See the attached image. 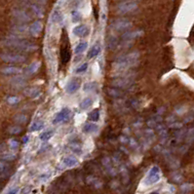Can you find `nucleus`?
Returning a JSON list of instances; mask_svg holds the SVG:
<instances>
[{"label":"nucleus","instance_id":"nucleus-12","mask_svg":"<svg viewBox=\"0 0 194 194\" xmlns=\"http://www.w3.org/2000/svg\"><path fill=\"white\" fill-rule=\"evenodd\" d=\"M80 87H81V84L78 80H75V79L70 80L65 87V92L67 94H74L75 92L79 90Z\"/></svg>","mask_w":194,"mask_h":194},{"label":"nucleus","instance_id":"nucleus-42","mask_svg":"<svg viewBox=\"0 0 194 194\" xmlns=\"http://www.w3.org/2000/svg\"><path fill=\"white\" fill-rule=\"evenodd\" d=\"M4 149H5V146H4V145H0V152H2Z\"/></svg>","mask_w":194,"mask_h":194},{"label":"nucleus","instance_id":"nucleus-20","mask_svg":"<svg viewBox=\"0 0 194 194\" xmlns=\"http://www.w3.org/2000/svg\"><path fill=\"white\" fill-rule=\"evenodd\" d=\"M99 130V126L95 123H87L85 126L83 127V131L87 134H94V133H97V131Z\"/></svg>","mask_w":194,"mask_h":194},{"label":"nucleus","instance_id":"nucleus-3","mask_svg":"<svg viewBox=\"0 0 194 194\" xmlns=\"http://www.w3.org/2000/svg\"><path fill=\"white\" fill-rule=\"evenodd\" d=\"M137 8V3L133 0H127V1L121 2L117 5L116 10L119 14H127L135 11Z\"/></svg>","mask_w":194,"mask_h":194},{"label":"nucleus","instance_id":"nucleus-37","mask_svg":"<svg viewBox=\"0 0 194 194\" xmlns=\"http://www.w3.org/2000/svg\"><path fill=\"white\" fill-rule=\"evenodd\" d=\"M9 145H10V147L12 148V149H16V148H18V146H19V142H18V141H16V140H10V141H9Z\"/></svg>","mask_w":194,"mask_h":194},{"label":"nucleus","instance_id":"nucleus-15","mask_svg":"<svg viewBox=\"0 0 194 194\" xmlns=\"http://www.w3.org/2000/svg\"><path fill=\"white\" fill-rule=\"evenodd\" d=\"M28 31V27L23 23H19L15 24V26L12 27V32H14L15 34H23Z\"/></svg>","mask_w":194,"mask_h":194},{"label":"nucleus","instance_id":"nucleus-31","mask_svg":"<svg viewBox=\"0 0 194 194\" xmlns=\"http://www.w3.org/2000/svg\"><path fill=\"white\" fill-rule=\"evenodd\" d=\"M0 158H1L3 161H12L16 158V154L15 153H4L0 156Z\"/></svg>","mask_w":194,"mask_h":194},{"label":"nucleus","instance_id":"nucleus-25","mask_svg":"<svg viewBox=\"0 0 194 194\" xmlns=\"http://www.w3.org/2000/svg\"><path fill=\"white\" fill-rule=\"evenodd\" d=\"M88 119L91 122H97L99 119V109H94L88 114Z\"/></svg>","mask_w":194,"mask_h":194},{"label":"nucleus","instance_id":"nucleus-23","mask_svg":"<svg viewBox=\"0 0 194 194\" xmlns=\"http://www.w3.org/2000/svg\"><path fill=\"white\" fill-rule=\"evenodd\" d=\"M92 105H93V99L91 98H86L80 103V108L83 110H86L89 108H91Z\"/></svg>","mask_w":194,"mask_h":194},{"label":"nucleus","instance_id":"nucleus-18","mask_svg":"<svg viewBox=\"0 0 194 194\" xmlns=\"http://www.w3.org/2000/svg\"><path fill=\"white\" fill-rule=\"evenodd\" d=\"M62 163H64V165L67 168H72L78 164V161L76 158L73 157V156H66V157L64 158Z\"/></svg>","mask_w":194,"mask_h":194},{"label":"nucleus","instance_id":"nucleus-6","mask_svg":"<svg viewBox=\"0 0 194 194\" xmlns=\"http://www.w3.org/2000/svg\"><path fill=\"white\" fill-rule=\"evenodd\" d=\"M12 15H13V17L20 23H27L31 21V16L27 11L22 10V9H14L12 11Z\"/></svg>","mask_w":194,"mask_h":194},{"label":"nucleus","instance_id":"nucleus-10","mask_svg":"<svg viewBox=\"0 0 194 194\" xmlns=\"http://www.w3.org/2000/svg\"><path fill=\"white\" fill-rule=\"evenodd\" d=\"M43 28V24L40 21H35L30 24L28 27V32L32 36H38Z\"/></svg>","mask_w":194,"mask_h":194},{"label":"nucleus","instance_id":"nucleus-40","mask_svg":"<svg viewBox=\"0 0 194 194\" xmlns=\"http://www.w3.org/2000/svg\"><path fill=\"white\" fill-rule=\"evenodd\" d=\"M29 191H30V187H26V188L23 189L22 194H27V193H29Z\"/></svg>","mask_w":194,"mask_h":194},{"label":"nucleus","instance_id":"nucleus-14","mask_svg":"<svg viewBox=\"0 0 194 194\" xmlns=\"http://www.w3.org/2000/svg\"><path fill=\"white\" fill-rule=\"evenodd\" d=\"M1 72L5 75H15L22 72V70L16 66H5L1 70Z\"/></svg>","mask_w":194,"mask_h":194},{"label":"nucleus","instance_id":"nucleus-24","mask_svg":"<svg viewBox=\"0 0 194 194\" xmlns=\"http://www.w3.org/2000/svg\"><path fill=\"white\" fill-rule=\"evenodd\" d=\"M53 136H54V131L53 130H48V131H45V132H43L39 136V137H40V140L42 141H48Z\"/></svg>","mask_w":194,"mask_h":194},{"label":"nucleus","instance_id":"nucleus-29","mask_svg":"<svg viewBox=\"0 0 194 194\" xmlns=\"http://www.w3.org/2000/svg\"><path fill=\"white\" fill-rule=\"evenodd\" d=\"M71 20L73 23H78L82 20V15L77 9H73V11L71 12Z\"/></svg>","mask_w":194,"mask_h":194},{"label":"nucleus","instance_id":"nucleus-9","mask_svg":"<svg viewBox=\"0 0 194 194\" xmlns=\"http://www.w3.org/2000/svg\"><path fill=\"white\" fill-rule=\"evenodd\" d=\"M142 34H143V31L142 30L128 31V32L124 33L122 35V39H123V41H126V42H132L134 39L139 38V37H141Z\"/></svg>","mask_w":194,"mask_h":194},{"label":"nucleus","instance_id":"nucleus-36","mask_svg":"<svg viewBox=\"0 0 194 194\" xmlns=\"http://www.w3.org/2000/svg\"><path fill=\"white\" fill-rule=\"evenodd\" d=\"M108 94H109L110 96L115 97V98L122 96V94L119 91H118V90H115V89H108Z\"/></svg>","mask_w":194,"mask_h":194},{"label":"nucleus","instance_id":"nucleus-21","mask_svg":"<svg viewBox=\"0 0 194 194\" xmlns=\"http://www.w3.org/2000/svg\"><path fill=\"white\" fill-rule=\"evenodd\" d=\"M40 61H33V62H31V64L27 67V70H26V73L27 75H31V74H33L35 73L37 70H38V68L40 67Z\"/></svg>","mask_w":194,"mask_h":194},{"label":"nucleus","instance_id":"nucleus-38","mask_svg":"<svg viewBox=\"0 0 194 194\" xmlns=\"http://www.w3.org/2000/svg\"><path fill=\"white\" fill-rule=\"evenodd\" d=\"M70 148L73 150L74 152H76V153H78V154L81 153V147H80V146H78V145H71V146H70Z\"/></svg>","mask_w":194,"mask_h":194},{"label":"nucleus","instance_id":"nucleus-17","mask_svg":"<svg viewBox=\"0 0 194 194\" xmlns=\"http://www.w3.org/2000/svg\"><path fill=\"white\" fill-rule=\"evenodd\" d=\"M24 95L29 97V98H33V99H36L40 96V90L35 88V87H31V88H27L23 91Z\"/></svg>","mask_w":194,"mask_h":194},{"label":"nucleus","instance_id":"nucleus-43","mask_svg":"<svg viewBox=\"0 0 194 194\" xmlns=\"http://www.w3.org/2000/svg\"><path fill=\"white\" fill-rule=\"evenodd\" d=\"M27 140H28V137H24L23 139V142H27Z\"/></svg>","mask_w":194,"mask_h":194},{"label":"nucleus","instance_id":"nucleus-32","mask_svg":"<svg viewBox=\"0 0 194 194\" xmlns=\"http://www.w3.org/2000/svg\"><path fill=\"white\" fill-rule=\"evenodd\" d=\"M14 119L18 123H26L27 121V116L24 114H18L15 116Z\"/></svg>","mask_w":194,"mask_h":194},{"label":"nucleus","instance_id":"nucleus-5","mask_svg":"<svg viewBox=\"0 0 194 194\" xmlns=\"http://www.w3.org/2000/svg\"><path fill=\"white\" fill-rule=\"evenodd\" d=\"M160 169L157 166H153L151 169L149 170L147 177L146 179V184H153L156 183L157 181H159L160 179Z\"/></svg>","mask_w":194,"mask_h":194},{"label":"nucleus","instance_id":"nucleus-39","mask_svg":"<svg viewBox=\"0 0 194 194\" xmlns=\"http://www.w3.org/2000/svg\"><path fill=\"white\" fill-rule=\"evenodd\" d=\"M18 192H19V188H18V187H12L11 189L8 190L7 194H18Z\"/></svg>","mask_w":194,"mask_h":194},{"label":"nucleus","instance_id":"nucleus-13","mask_svg":"<svg viewBox=\"0 0 194 194\" xmlns=\"http://www.w3.org/2000/svg\"><path fill=\"white\" fill-rule=\"evenodd\" d=\"M10 82L14 87H16V88H22V87L26 85L27 81H26V77L23 76V75H18V76L12 78Z\"/></svg>","mask_w":194,"mask_h":194},{"label":"nucleus","instance_id":"nucleus-41","mask_svg":"<svg viewBox=\"0 0 194 194\" xmlns=\"http://www.w3.org/2000/svg\"><path fill=\"white\" fill-rule=\"evenodd\" d=\"M38 3H41V4H45L47 2V0H36Z\"/></svg>","mask_w":194,"mask_h":194},{"label":"nucleus","instance_id":"nucleus-19","mask_svg":"<svg viewBox=\"0 0 194 194\" xmlns=\"http://www.w3.org/2000/svg\"><path fill=\"white\" fill-rule=\"evenodd\" d=\"M29 8L32 11V13L38 18H41L44 15V12H43V9L40 7L38 4H34V3H30L29 4Z\"/></svg>","mask_w":194,"mask_h":194},{"label":"nucleus","instance_id":"nucleus-33","mask_svg":"<svg viewBox=\"0 0 194 194\" xmlns=\"http://www.w3.org/2000/svg\"><path fill=\"white\" fill-rule=\"evenodd\" d=\"M8 132L12 135H18L22 132V128L20 126H11L8 129Z\"/></svg>","mask_w":194,"mask_h":194},{"label":"nucleus","instance_id":"nucleus-28","mask_svg":"<svg viewBox=\"0 0 194 194\" xmlns=\"http://www.w3.org/2000/svg\"><path fill=\"white\" fill-rule=\"evenodd\" d=\"M87 47H88V43L87 42H80L79 44L75 47L74 52H75V54H81V53H83V52L86 51Z\"/></svg>","mask_w":194,"mask_h":194},{"label":"nucleus","instance_id":"nucleus-26","mask_svg":"<svg viewBox=\"0 0 194 194\" xmlns=\"http://www.w3.org/2000/svg\"><path fill=\"white\" fill-rule=\"evenodd\" d=\"M83 89L85 92H94L98 89V83L97 82H88L84 85Z\"/></svg>","mask_w":194,"mask_h":194},{"label":"nucleus","instance_id":"nucleus-34","mask_svg":"<svg viewBox=\"0 0 194 194\" xmlns=\"http://www.w3.org/2000/svg\"><path fill=\"white\" fill-rule=\"evenodd\" d=\"M87 70H88V64H87V62H84V64H82L75 70V73H83Z\"/></svg>","mask_w":194,"mask_h":194},{"label":"nucleus","instance_id":"nucleus-7","mask_svg":"<svg viewBox=\"0 0 194 194\" xmlns=\"http://www.w3.org/2000/svg\"><path fill=\"white\" fill-rule=\"evenodd\" d=\"M132 27V23L128 20H117L113 22L110 24L111 29L116 30V31H122V30H126Z\"/></svg>","mask_w":194,"mask_h":194},{"label":"nucleus","instance_id":"nucleus-27","mask_svg":"<svg viewBox=\"0 0 194 194\" xmlns=\"http://www.w3.org/2000/svg\"><path fill=\"white\" fill-rule=\"evenodd\" d=\"M43 127H44V122H43L42 120H36V121H34L32 124H31V126H30V131H32V132H34V131L41 130Z\"/></svg>","mask_w":194,"mask_h":194},{"label":"nucleus","instance_id":"nucleus-44","mask_svg":"<svg viewBox=\"0 0 194 194\" xmlns=\"http://www.w3.org/2000/svg\"><path fill=\"white\" fill-rule=\"evenodd\" d=\"M150 194H159V193H158V192H151Z\"/></svg>","mask_w":194,"mask_h":194},{"label":"nucleus","instance_id":"nucleus-11","mask_svg":"<svg viewBox=\"0 0 194 194\" xmlns=\"http://www.w3.org/2000/svg\"><path fill=\"white\" fill-rule=\"evenodd\" d=\"M72 33L78 37H85L89 34V28L85 24H79V26H76L73 28Z\"/></svg>","mask_w":194,"mask_h":194},{"label":"nucleus","instance_id":"nucleus-16","mask_svg":"<svg viewBox=\"0 0 194 194\" xmlns=\"http://www.w3.org/2000/svg\"><path fill=\"white\" fill-rule=\"evenodd\" d=\"M51 21L54 23H61L64 21V15L60 10H54L51 15Z\"/></svg>","mask_w":194,"mask_h":194},{"label":"nucleus","instance_id":"nucleus-45","mask_svg":"<svg viewBox=\"0 0 194 194\" xmlns=\"http://www.w3.org/2000/svg\"><path fill=\"white\" fill-rule=\"evenodd\" d=\"M22 1H23V2H28V0H22Z\"/></svg>","mask_w":194,"mask_h":194},{"label":"nucleus","instance_id":"nucleus-35","mask_svg":"<svg viewBox=\"0 0 194 194\" xmlns=\"http://www.w3.org/2000/svg\"><path fill=\"white\" fill-rule=\"evenodd\" d=\"M20 101H21L20 98L15 97V96H13V97H9V98L7 99V102H8L10 104H16V103H18L19 102H20Z\"/></svg>","mask_w":194,"mask_h":194},{"label":"nucleus","instance_id":"nucleus-4","mask_svg":"<svg viewBox=\"0 0 194 194\" xmlns=\"http://www.w3.org/2000/svg\"><path fill=\"white\" fill-rule=\"evenodd\" d=\"M70 116H71V110L68 108H62L60 112H58L56 116L54 117L53 119V124L57 125V124H61V123H65L66 121H68L70 119Z\"/></svg>","mask_w":194,"mask_h":194},{"label":"nucleus","instance_id":"nucleus-2","mask_svg":"<svg viewBox=\"0 0 194 194\" xmlns=\"http://www.w3.org/2000/svg\"><path fill=\"white\" fill-rule=\"evenodd\" d=\"M0 58L5 62L9 64H22L27 61V57L21 54H13V53H4L0 55Z\"/></svg>","mask_w":194,"mask_h":194},{"label":"nucleus","instance_id":"nucleus-30","mask_svg":"<svg viewBox=\"0 0 194 194\" xmlns=\"http://www.w3.org/2000/svg\"><path fill=\"white\" fill-rule=\"evenodd\" d=\"M108 48L109 49H114L118 44V40H117V38L115 36L111 35L108 40Z\"/></svg>","mask_w":194,"mask_h":194},{"label":"nucleus","instance_id":"nucleus-8","mask_svg":"<svg viewBox=\"0 0 194 194\" xmlns=\"http://www.w3.org/2000/svg\"><path fill=\"white\" fill-rule=\"evenodd\" d=\"M133 82H134L133 78H130V76H125V77H120V78H117V79L113 80L111 84L113 87H116V88L124 89V88L129 87Z\"/></svg>","mask_w":194,"mask_h":194},{"label":"nucleus","instance_id":"nucleus-22","mask_svg":"<svg viewBox=\"0 0 194 194\" xmlns=\"http://www.w3.org/2000/svg\"><path fill=\"white\" fill-rule=\"evenodd\" d=\"M102 51V48L101 46H99V44L97 45H94L91 49L90 51L88 52V55H87V57H88V59H93V58H96L97 56L99 55V53H101Z\"/></svg>","mask_w":194,"mask_h":194},{"label":"nucleus","instance_id":"nucleus-1","mask_svg":"<svg viewBox=\"0 0 194 194\" xmlns=\"http://www.w3.org/2000/svg\"><path fill=\"white\" fill-rule=\"evenodd\" d=\"M3 45L5 47L20 50V51H24V52H32L38 49V47H37L34 43H31L24 39H21L20 37L17 35L9 36L7 39L3 41Z\"/></svg>","mask_w":194,"mask_h":194}]
</instances>
